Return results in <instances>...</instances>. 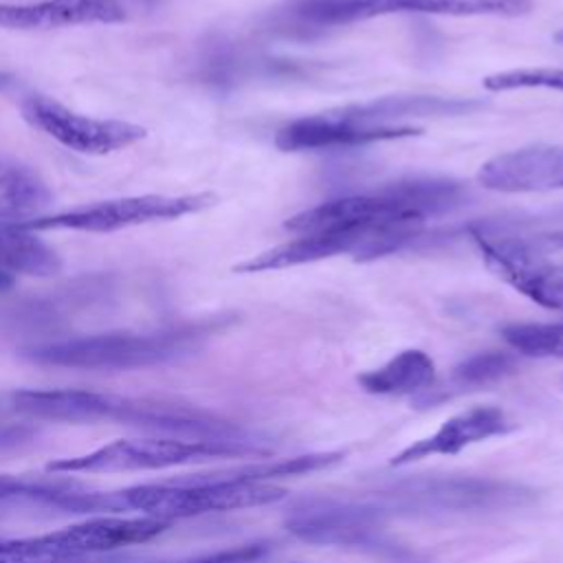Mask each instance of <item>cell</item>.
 <instances>
[{
  "mask_svg": "<svg viewBox=\"0 0 563 563\" xmlns=\"http://www.w3.org/2000/svg\"><path fill=\"white\" fill-rule=\"evenodd\" d=\"M11 407L18 413L35 420L68 424L117 422L147 429L158 435L266 449V440L257 431L218 418L205 409L152 396H121L110 391L73 387L18 389L11 394Z\"/></svg>",
  "mask_w": 563,
  "mask_h": 563,
  "instance_id": "6da1fadb",
  "label": "cell"
},
{
  "mask_svg": "<svg viewBox=\"0 0 563 563\" xmlns=\"http://www.w3.org/2000/svg\"><path fill=\"white\" fill-rule=\"evenodd\" d=\"M286 497V490L268 482L220 479L213 471L163 482L134 484L117 490H75L51 495L42 506L75 515H143L163 521L200 517L209 512H229L273 504Z\"/></svg>",
  "mask_w": 563,
  "mask_h": 563,
  "instance_id": "7a4b0ae2",
  "label": "cell"
},
{
  "mask_svg": "<svg viewBox=\"0 0 563 563\" xmlns=\"http://www.w3.org/2000/svg\"><path fill=\"white\" fill-rule=\"evenodd\" d=\"M227 323V317H213L152 332H103L73 336L22 347L20 356L37 365L66 369H143L196 354L205 341Z\"/></svg>",
  "mask_w": 563,
  "mask_h": 563,
  "instance_id": "3957f363",
  "label": "cell"
},
{
  "mask_svg": "<svg viewBox=\"0 0 563 563\" xmlns=\"http://www.w3.org/2000/svg\"><path fill=\"white\" fill-rule=\"evenodd\" d=\"M462 196L457 183L438 178H416L396 183L372 194H352L310 207L286 222V229L303 233L328 231H385L420 229L429 216L451 209Z\"/></svg>",
  "mask_w": 563,
  "mask_h": 563,
  "instance_id": "277c9868",
  "label": "cell"
},
{
  "mask_svg": "<svg viewBox=\"0 0 563 563\" xmlns=\"http://www.w3.org/2000/svg\"><path fill=\"white\" fill-rule=\"evenodd\" d=\"M528 486L475 475H420L376 490L372 504L385 515H464L499 512L534 504Z\"/></svg>",
  "mask_w": 563,
  "mask_h": 563,
  "instance_id": "5b68a950",
  "label": "cell"
},
{
  "mask_svg": "<svg viewBox=\"0 0 563 563\" xmlns=\"http://www.w3.org/2000/svg\"><path fill=\"white\" fill-rule=\"evenodd\" d=\"M268 455L266 449L187 440L174 435H150V438H119L95 451L81 455H68L51 460L46 464L48 473H130V471H161L194 462L224 460V457H262Z\"/></svg>",
  "mask_w": 563,
  "mask_h": 563,
  "instance_id": "8992f818",
  "label": "cell"
},
{
  "mask_svg": "<svg viewBox=\"0 0 563 563\" xmlns=\"http://www.w3.org/2000/svg\"><path fill=\"white\" fill-rule=\"evenodd\" d=\"M385 519L387 515L372 501L308 497L288 510L286 530L312 545L398 556L400 548L387 534Z\"/></svg>",
  "mask_w": 563,
  "mask_h": 563,
  "instance_id": "52a82bcc",
  "label": "cell"
},
{
  "mask_svg": "<svg viewBox=\"0 0 563 563\" xmlns=\"http://www.w3.org/2000/svg\"><path fill=\"white\" fill-rule=\"evenodd\" d=\"M211 194H143L99 200L79 205L59 213L37 216L29 222H18L29 231H84V233H112L130 227L178 220L198 213L213 205Z\"/></svg>",
  "mask_w": 563,
  "mask_h": 563,
  "instance_id": "ba28073f",
  "label": "cell"
},
{
  "mask_svg": "<svg viewBox=\"0 0 563 563\" xmlns=\"http://www.w3.org/2000/svg\"><path fill=\"white\" fill-rule=\"evenodd\" d=\"M530 9L532 0H301L292 13L312 26H341L389 13L517 18Z\"/></svg>",
  "mask_w": 563,
  "mask_h": 563,
  "instance_id": "9c48e42d",
  "label": "cell"
},
{
  "mask_svg": "<svg viewBox=\"0 0 563 563\" xmlns=\"http://www.w3.org/2000/svg\"><path fill=\"white\" fill-rule=\"evenodd\" d=\"M20 112L31 128L44 132L66 150L86 156H106L147 136V130L139 123L79 114L44 95L26 97L20 103Z\"/></svg>",
  "mask_w": 563,
  "mask_h": 563,
  "instance_id": "30bf717a",
  "label": "cell"
},
{
  "mask_svg": "<svg viewBox=\"0 0 563 563\" xmlns=\"http://www.w3.org/2000/svg\"><path fill=\"white\" fill-rule=\"evenodd\" d=\"M471 238L499 279L543 308L563 310V273L543 262L532 242L488 229H471Z\"/></svg>",
  "mask_w": 563,
  "mask_h": 563,
  "instance_id": "8fae6325",
  "label": "cell"
},
{
  "mask_svg": "<svg viewBox=\"0 0 563 563\" xmlns=\"http://www.w3.org/2000/svg\"><path fill=\"white\" fill-rule=\"evenodd\" d=\"M169 526L172 521L143 515H92L86 521L24 539L42 554L79 559L152 541Z\"/></svg>",
  "mask_w": 563,
  "mask_h": 563,
  "instance_id": "7c38bea8",
  "label": "cell"
},
{
  "mask_svg": "<svg viewBox=\"0 0 563 563\" xmlns=\"http://www.w3.org/2000/svg\"><path fill=\"white\" fill-rule=\"evenodd\" d=\"M477 183L501 194L563 191V147L537 143L501 152L479 167Z\"/></svg>",
  "mask_w": 563,
  "mask_h": 563,
  "instance_id": "4fadbf2b",
  "label": "cell"
},
{
  "mask_svg": "<svg viewBox=\"0 0 563 563\" xmlns=\"http://www.w3.org/2000/svg\"><path fill=\"white\" fill-rule=\"evenodd\" d=\"M418 130L411 125H367L347 117L341 108L310 114L286 123L277 136L275 145L282 152H308V150H330V147H352L374 141H389L400 136H411Z\"/></svg>",
  "mask_w": 563,
  "mask_h": 563,
  "instance_id": "5bb4252c",
  "label": "cell"
},
{
  "mask_svg": "<svg viewBox=\"0 0 563 563\" xmlns=\"http://www.w3.org/2000/svg\"><path fill=\"white\" fill-rule=\"evenodd\" d=\"M515 429L504 409L495 405H475L446 418L431 435L413 440L391 457V466H407L431 455H455L462 449L506 435Z\"/></svg>",
  "mask_w": 563,
  "mask_h": 563,
  "instance_id": "9a60e30c",
  "label": "cell"
},
{
  "mask_svg": "<svg viewBox=\"0 0 563 563\" xmlns=\"http://www.w3.org/2000/svg\"><path fill=\"white\" fill-rule=\"evenodd\" d=\"M128 18L121 0L0 2V29L53 31L86 24H119Z\"/></svg>",
  "mask_w": 563,
  "mask_h": 563,
  "instance_id": "2e32d148",
  "label": "cell"
},
{
  "mask_svg": "<svg viewBox=\"0 0 563 563\" xmlns=\"http://www.w3.org/2000/svg\"><path fill=\"white\" fill-rule=\"evenodd\" d=\"M376 233V231H372ZM358 231H328V233H303L290 242L277 244L268 251H262L240 264H235V273H264L279 271L299 264L319 262L323 257H334L341 253H356L358 246L372 235Z\"/></svg>",
  "mask_w": 563,
  "mask_h": 563,
  "instance_id": "e0dca14e",
  "label": "cell"
},
{
  "mask_svg": "<svg viewBox=\"0 0 563 563\" xmlns=\"http://www.w3.org/2000/svg\"><path fill=\"white\" fill-rule=\"evenodd\" d=\"M482 108V101L435 95H391L341 108L347 117L367 125H409L405 119L457 117Z\"/></svg>",
  "mask_w": 563,
  "mask_h": 563,
  "instance_id": "ac0fdd59",
  "label": "cell"
},
{
  "mask_svg": "<svg viewBox=\"0 0 563 563\" xmlns=\"http://www.w3.org/2000/svg\"><path fill=\"white\" fill-rule=\"evenodd\" d=\"M358 385L374 396H413L435 380L433 358L422 350H402L376 369L358 374Z\"/></svg>",
  "mask_w": 563,
  "mask_h": 563,
  "instance_id": "d6986e66",
  "label": "cell"
},
{
  "mask_svg": "<svg viewBox=\"0 0 563 563\" xmlns=\"http://www.w3.org/2000/svg\"><path fill=\"white\" fill-rule=\"evenodd\" d=\"M53 202L46 180L24 163L0 158V220L29 222Z\"/></svg>",
  "mask_w": 563,
  "mask_h": 563,
  "instance_id": "ffe728a7",
  "label": "cell"
},
{
  "mask_svg": "<svg viewBox=\"0 0 563 563\" xmlns=\"http://www.w3.org/2000/svg\"><path fill=\"white\" fill-rule=\"evenodd\" d=\"M0 271L13 277H53L62 271V257L35 231L0 220Z\"/></svg>",
  "mask_w": 563,
  "mask_h": 563,
  "instance_id": "44dd1931",
  "label": "cell"
},
{
  "mask_svg": "<svg viewBox=\"0 0 563 563\" xmlns=\"http://www.w3.org/2000/svg\"><path fill=\"white\" fill-rule=\"evenodd\" d=\"M48 473V471H46ZM90 488L86 482L64 475V473H48V475H13V473H0V501L7 499H31L42 501L51 495L62 493H75Z\"/></svg>",
  "mask_w": 563,
  "mask_h": 563,
  "instance_id": "7402d4cb",
  "label": "cell"
},
{
  "mask_svg": "<svg viewBox=\"0 0 563 563\" xmlns=\"http://www.w3.org/2000/svg\"><path fill=\"white\" fill-rule=\"evenodd\" d=\"M506 343L523 356L563 358V321L561 323H510L501 330Z\"/></svg>",
  "mask_w": 563,
  "mask_h": 563,
  "instance_id": "603a6c76",
  "label": "cell"
},
{
  "mask_svg": "<svg viewBox=\"0 0 563 563\" xmlns=\"http://www.w3.org/2000/svg\"><path fill=\"white\" fill-rule=\"evenodd\" d=\"M517 367V361L508 352H477L468 358H464L455 369H453V380L462 387H482L497 383L512 374Z\"/></svg>",
  "mask_w": 563,
  "mask_h": 563,
  "instance_id": "cb8c5ba5",
  "label": "cell"
},
{
  "mask_svg": "<svg viewBox=\"0 0 563 563\" xmlns=\"http://www.w3.org/2000/svg\"><path fill=\"white\" fill-rule=\"evenodd\" d=\"M482 86L490 92H508V90H528V88H543L563 92V68H510L486 75Z\"/></svg>",
  "mask_w": 563,
  "mask_h": 563,
  "instance_id": "d4e9b609",
  "label": "cell"
},
{
  "mask_svg": "<svg viewBox=\"0 0 563 563\" xmlns=\"http://www.w3.org/2000/svg\"><path fill=\"white\" fill-rule=\"evenodd\" d=\"M268 552V543L255 541V543H244L235 548H224L207 554H196L187 559H178L172 563H253L260 561Z\"/></svg>",
  "mask_w": 563,
  "mask_h": 563,
  "instance_id": "484cf974",
  "label": "cell"
},
{
  "mask_svg": "<svg viewBox=\"0 0 563 563\" xmlns=\"http://www.w3.org/2000/svg\"><path fill=\"white\" fill-rule=\"evenodd\" d=\"M543 244H545V246H550V249H563V233H556V235L543 238Z\"/></svg>",
  "mask_w": 563,
  "mask_h": 563,
  "instance_id": "4316f807",
  "label": "cell"
},
{
  "mask_svg": "<svg viewBox=\"0 0 563 563\" xmlns=\"http://www.w3.org/2000/svg\"><path fill=\"white\" fill-rule=\"evenodd\" d=\"M13 284H15V277L0 271V290H9V288H13Z\"/></svg>",
  "mask_w": 563,
  "mask_h": 563,
  "instance_id": "83f0119b",
  "label": "cell"
},
{
  "mask_svg": "<svg viewBox=\"0 0 563 563\" xmlns=\"http://www.w3.org/2000/svg\"><path fill=\"white\" fill-rule=\"evenodd\" d=\"M15 81V77L11 75V73H4V70H0V92L2 90H7L11 84Z\"/></svg>",
  "mask_w": 563,
  "mask_h": 563,
  "instance_id": "f1b7e54d",
  "label": "cell"
},
{
  "mask_svg": "<svg viewBox=\"0 0 563 563\" xmlns=\"http://www.w3.org/2000/svg\"><path fill=\"white\" fill-rule=\"evenodd\" d=\"M554 40H556V42H561V44H563V31H559V33H556V35H554Z\"/></svg>",
  "mask_w": 563,
  "mask_h": 563,
  "instance_id": "f546056e",
  "label": "cell"
}]
</instances>
